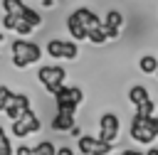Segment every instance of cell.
Returning <instances> with one entry per match:
<instances>
[{
  "mask_svg": "<svg viewBox=\"0 0 158 155\" xmlns=\"http://www.w3.org/2000/svg\"><path fill=\"white\" fill-rule=\"evenodd\" d=\"M77 125V118L74 113H64V111H57V116L52 118V130L57 133H69V128Z\"/></svg>",
  "mask_w": 158,
  "mask_h": 155,
  "instance_id": "11",
  "label": "cell"
},
{
  "mask_svg": "<svg viewBox=\"0 0 158 155\" xmlns=\"http://www.w3.org/2000/svg\"><path fill=\"white\" fill-rule=\"evenodd\" d=\"M52 96L57 101V111H64V113H77L81 101H84V91L79 86H67V84Z\"/></svg>",
  "mask_w": 158,
  "mask_h": 155,
  "instance_id": "3",
  "label": "cell"
},
{
  "mask_svg": "<svg viewBox=\"0 0 158 155\" xmlns=\"http://www.w3.org/2000/svg\"><path fill=\"white\" fill-rule=\"evenodd\" d=\"M32 30H35V27H30V25H27V22H25V20H22V17H20V20H17V22H15V32H17V34H20V37H27V34H30V32H32Z\"/></svg>",
  "mask_w": 158,
  "mask_h": 155,
  "instance_id": "22",
  "label": "cell"
},
{
  "mask_svg": "<svg viewBox=\"0 0 158 155\" xmlns=\"http://www.w3.org/2000/svg\"><path fill=\"white\" fill-rule=\"evenodd\" d=\"M25 7L22 0H2V10L10 12V15H20V10Z\"/></svg>",
  "mask_w": 158,
  "mask_h": 155,
  "instance_id": "20",
  "label": "cell"
},
{
  "mask_svg": "<svg viewBox=\"0 0 158 155\" xmlns=\"http://www.w3.org/2000/svg\"><path fill=\"white\" fill-rule=\"evenodd\" d=\"M114 143H104L94 135H79V153L81 155H111Z\"/></svg>",
  "mask_w": 158,
  "mask_h": 155,
  "instance_id": "8",
  "label": "cell"
},
{
  "mask_svg": "<svg viewBox=\"0 0 158 155\" xmlns=\"http://www.w3.org/2000/svg\"><path fill=\"white\" fill-rule=\"evenodd\" d=\"M10 49H12V64H15L17 69H25V66H30V64H35V62L42 59L40 44H35V42H30V39H25V37H17V39L10 44Z\"/></svg>",
  "mask_w": 158,
  "mask_h": 155,
  "instance_id": "1",
  "label": "cell"
},
{
  "mask_svg": "<svg viewBox=\"0 0 158 155\" xmlns=\"http://www.w3.org/2000/svg\"><path fill=\"white\" fill-rule=\"evenodd\" d=\"M20 20V15H10V12H5V17H2V27L5 30H15V22Z\"/></svg>",
  "mask_w": 158,
  "mask_h": 155,
  "instance_id": "23",
  "label": "cell"
},
{
  "mask_svg": "<svg viewBox=\"0 0 158 155\" xmlns=\"http://www.w3.org/2000/svg\"><path fill=\"white\" fill-rule=\"evenodd\" d=\"M148 98V89L143 86V84H133L131 89H128V101L133 103V106H138L141 101H146Z\"/></svg>",
  "mask_w": 158,
  "mask_h": 155,
  "instance_id": "15",
  "label": "cell"
},
{
  "mask_svg": "<svg viewBox=\"0 0 158 155\" xmlns=\"http://www.w3.org/2000/svg\"><path fill=\"white\" fill-rule=\"evenodd\" d=\"M131 138L136 143H153L158 138V118L156 116H133L131 128H128Z\"/></svg>",
  "mask_w": 158,
  "mask_h": 155,
  "instance_id": "2",
  "label": "cell"
},
{
  "mask_svg": "<svg viewBox=\"0 0 158 155\" xmlns=\"http://www.w3.org/2000/svg\"><path fill=\"white\" fill-rule=\"evenodd\" d=\"M0 42H2V30H0Z\"/></svg>",
  "mask_w": 158,
  "mask_h": 155,
  "instance_id": "28",
  "label": "cell"
},
{
  "mask_svg": "<svg viewBox=\"0 0 158 155\" xmlns=\"http://www.w3.org/2000/svg\"><path fill=\"white\" fill-rule=\"evenodd\" d=\"M156 74H158V71H156Z\"/></svg>",
  "mask_w": 158,
  "mask_h": 155,
  "instance_id": "29",
  "label": "cell"
},
{
  "mask_svg": "<svg viewBox=\"0 0 158 155\" xmlns=\"http://www.w3.org/2000/svg\"><path fill=\"white\" fill-rule=\"evenodd\" d=\"M121 25H123V15H121L118 10H111V12L104 17V22H101V27H104V32H106V39H116L118 32H121Z\"/></svg>",
  "mask_w": 158,
  "mask_h": 155,
  "instance_id": "10",
  "label": "cell"
},
{
  "mask_svg": "<svg viewBox=\"0 0 158 155\" xmlns=\"http://www.w3.org/2000/svg\"><path fill=\"white\" fill-rule=\"evenodd\" d=\"M74 15H77V20L86 27V32L89 30H94V27H99L101 25V20H99V15H94L89 7H79V10H74Z\"/></svg>",
  "mask_w": 158,
  "mask_h": 155,
  "instance_id": "12",
  "label": "cell"
},
{
  "mask_svg": "<svg viewBox=\"0 0 158 155\" xmlns=\"http://www.w3.org/2000/svg\"><path fill=\"white\" fill-rule=\"evenodd\" d=\"M86 39H89L91 44H96V47H99V44H104V42H106V32H104V27L99 25V27L89 30V32H86Z\"/></svg>",
  "mask_w": 158,
  "mask_h": 155,
  "instance_id": "17",
  "label": "cell"
},
{
  "mask_svg": "<svg viewBox=\"0 0 158 155\" xmlns=\"http://www.w3.org/2000/svg\"><path fill=\"white\" fill-rule=\"evenodd\" d=\"M57 153V148L49 143V140H42V143H37L35 148H32V155H54Z\"/></svg>",
  "mask_w": 158,
  "mask_h": 155,
  "instance_id": "18",
  "label": "cell"
},
{
  "mask_svg": "<svg viewBox=\"0 0 158 155\" xmlns=\"http://www.w3.org/2000/svg\"><path fill=\"white\" fill-rule=\"evenodd\" d=\"M67 30H69V34H72V39H74V42L86 39V27H84V25L77 20V15H74V12L67 17Z\"/></svg>",
  "mask_w": 158,
  "mask_h": 155,
  "instance_id": "13",
  "label": "cell"
},
{
  "mask_svg": "<svg viewBox=\"0 0 158 155\" xmlns=\"http://www.w3.org/2000/svg\"><path fill=\"white\" fill-rule=\"evenodd\" d=\"M47 54L52 59H77L79 57V44L74 39H49L47 42Z\"/></svg>",
  "mask_w": 158,
  "mask_h": 155,
  "instance_id": "6",
  "label": "cell"
},
{
  "mask_svg": "<svg viewBox=\"0 0 158 155\" xmlns=\"http://www.w3.org/2000/svg\"><path fill=\"white\" fill-rule=\"evenodd\" d=\"M153 113H156V103L151 98H146L136 106V116H153Z\"/></svg>",
  "mask_w": 158,
  "mask_h": 155,
  "instance_id": "19",
  "label": "cell"
},
{
  "mask_svg": "<svg viewBox=\"0 0 158 155\" xmlns=\"http://www.w3.org/2000/svg\"><path fill=\"white\" fill-rule=\"evenodd\" d=\"M0 155H12V143H10L2 125H0Z\"/></svg>",
  "mask_w": 158,
  "mask_h": 155,
  "instance_id": "21",
  "label": "cell"
},
{
  "mask_svg": "<svg viewBox=\"0 0 158 155\" xmlns=\"http://www.w3.org/2000/svg\"><path fill=\"white\" fill-rule=\"evenodd\" d=\"M40 130V116L32 108H25L15 121H12V135L15 138H27L30 133Z\"/></svg>",
  "mask_w": 158,
  "mask_h": 155,
  "instance_id": "5",
  "label": "cell"
},
{
  "mask_svg": "<svg viewBox=\"0 0 158 155\" xmlns=\"http://www.w3.org/2000/svg\"><path fill=\"white\" fill-rule=\"evenodd\" d=\"M54 155H74V150H72V148H59Z\"/></svg>",
  "mask_w": 158,
  "mask_h": 155,
  "instance_id": "25",
  "label": "cell"
},
{
  "mask_svg": "<svg viewBox=\"0 0 158 155\" xmlns=\"http://www.w3.org/2000/svg\"><path fill=\"white\" fill-rule=\"evenodd\" d=\"M37 79L42 81V86H44L49 93H57V91L64 86L67 71H64V66H59V64H44V66H40Z\"/></svg>",
  "mask_w": 158,
  "mask_h": 155,
  "instance_id": "4",
  "label": "cell"
},
{
  "mask_svg": "<svg viewBox=\"0 0 158 155\" xmlns=\"http://www.w3.org/2000/svg\"><path fill=\"white\" fill-rule=\"evenodd\" d=\"M143 155H158V148H148V150H146Z\"/></svg>",
  "mask_w": 158,
  "mask_h": 155,
  "instance_id": "26",
  "label": "cell"
},
{
  "mask_svg": "<svg viewBox=\"0 0 158 155\" xmlns=\"http://www.w3.org/2000/svg\"><path fill=\"white\" fill-rule=\"evenodd\" d=\"M20 17H22L30 27H35V30H37V27H42V15H40V12H35V10H32V7H27V5L20 10Z\"/></svg>",
  "mask_w": 158,
  "mask_h": 155,
  "instance_id": "14",
  "label": "cell"
},
{
  "mask_svg": "<svg viewBox=\"0 0 158 155\" xmlns=\"http://www.w3.org/2000/svg\"><path fill=\"white\" fill-rule=\"evenodd\" d=\"M25 108H30V96L27 93H12L10 101H7V106H5V116L10 121H15Z\"/></svg>",
  "mask_w": 158,
  "mask_h": 155,
  "instance_id": "9",
  "label": "cell"
},
{
  "mask_svg": "<svg viewBox=\"0 0 158 155\" xmlns=\"http://www.w3.org/2000/svg\"><path fill=\"white\" fill-rule=\"evenodd\" d=\"M10 96H12V91H10L7 86H0V111H5V106H7Z\"/></svg>",
  "mask_w": 158,
  "mask_h": 155,
  "instance_id": "24",
  "label": "cell"
},
{
  "mask_svg": "<svg viewBox=\"0 0 158 155\" xmlns=\"http://www.w3.org/2000/svg\"><path fill=\"white\" fill-rule=\"evenodd\" d=\"M42 5H44V7H54V2H52V0H42Z\"/></svg>",
  "mask_w": 158,
  "mask_h": 155,
  "instance_id": "27",
  "label": "cell"
},
{
  "mask_svg": "<svg viewBox=\"0 0 158 155\" xmlns=\"http://www.w3.org/2000/svg\"><path fill=\"white\" fill-rule=\"evenodd\" d=\"M138 69H141L143 74H156V71H158V59H156L153 54H146V57L138 59Z\"/></svg>",
  "mask_w": 158,
  "mask_h": 155,
  "instance_id": "16",
  "label": "cell"
},
{
  "mask_svg": "<svg viewBox=\"0 0 158 155\" xmlns=\"http://www.w3.org/2000/svg\"><path fill=\"white\" fill-rule=\"evenodd\" d=\"M121 133V123H118V116L116 113H104L99 118V140L104 143H114Z\"/></svg>",
  "mask_w": 158,
  "mask_h": 155,
  "instance_id": "7",
  "label": "cell"
}]
</instances>
